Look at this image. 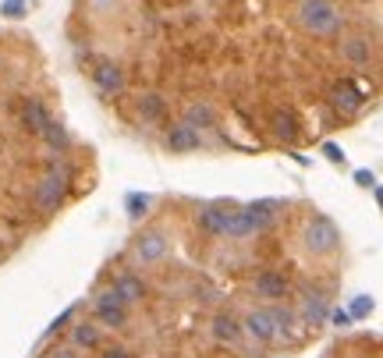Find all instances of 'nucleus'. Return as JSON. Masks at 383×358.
I'll list each match as a JSON object with an SVG mask.
<instances>
[{"label":"nucleus","mask_w":383,"mask_h":358,"mask_svg":"<svg viewBox=\"0 0 383 358\" xmlns=\"http://www.w3.org/2000/svg\"><path fill=\"white\" fill-rule=\"evenodd\" d=\"M299 25L312 36H334L341 28V11L334 0H302L299 4Z\"/></svg>","instance_id":"nucleus-1"},{"label":"nucleus","mask_w":383,"mask_h":358,"mask_svg":"<svg viewBox=\"0 0 383 358\" xmlns=\"http://www.w3.org/2000/svg\"><path fill=\"white\" fill-rule=\"evenodd\" d=\"M68 192H71V170H68L64 163H50V174L36 185L33 202H36L39 213H50V210H57V206L64 202Z\"/></svg>","instance_id":"nucleus-2"},{"label":"nucleus","mask_w":383,"mask_h":358,"mask_svg":"<svg viewBox=\"0 0 383 358\" xmlns=\"http://www.w3.org/2000/svg\"><path fill=\"white\" fill-rule=\"evenodd\" d=\"M337 242H341V231H337V224L330 220V217H312L309 224H305V231H302V245H305V252L309 256H330L334 249H337Z\"/></svg>","instance_id":"nucleus-3"},{"label":"nucleus","mask_w":383,"mask_h":358,"mask_svg":"<svg viewBox=\"0 0 383 358\" xmlns=\"http://www.w3.org/2000/svg\"><path fill=\"white\" fill-rule=\"evenodd\" d=\"M93 312H96V319H100V323H107V330H117V326H125V319H128V305H125V298L117 294L114 287H107V291H100V294H96Z\"/></svg>","instance_id":"nucleus-4"},{"label":"nucleus","mask_w":383,"mask_h":358,"mask_svg":"<svg viewBox=\"0 0 383 358\" xmlns=\"http://www.w3.org/2000/svg\"><path fill=\"white\" fill-rule=\"evenodd\" d=\"M330 298H327V291L323 287H302V323L305 326H323L330 319Z\"/></svg>","instance_id":"nucleus-5"},{"label":"nucleus","mask_w":383,"mask_h":358,"mask_svg":"<svg viewBox=\"0 0 383 358\" xmlns=\"http://www.w3.org/2000/svg\"><path fill=\"white\" fill-rule=\"evenodd\" d=\"M231 220H234V206H227V202H213L199 213V227L206 234H213V238L231 234Z\"/></svg>","instance_id":"nucleus-6"},{"label":"nucleus","mask_w":383,"mask_h":358,"mask_svg":"<svg viewBox=\"0 0 383 358\" xmlns=\"http://www.w3.org/2000/svg\"><path fill=\"white\" fill-rule=\"evenodd\" d=\"M245 337H252L256 344H274L277 341V326H274V312L270 309H256L245 316Z\"/></svg>","instance_id":"nucleus-7"},{"label":"nucleus","mask_w":383,"mask_h":358,"mask_svg":"<svg viewBox=\"0 0 383 358\" xmlns=\"http://www.w3.org/2000/svg\"><path fill=\"white\" fill-rule=\"evenodd\" d=\"M210 334H213V341L224 344V348H238L242 337H245V326L234 319V316H227V312H217L213 323H210Z\"/></svg>","instance_id":"nucleus-8"},{"label":"nucleus","mask_w":383,"mask_h":358,"mask_svg":"<svg viewBox=\"0 0 383 358\" xmlns=\"http://www.w3.org/2000/svg\"><path fill=\"white\" fill-rule=\"evenodd\" d=\"M330 100H334V107H337L341 114H359V110H362V89L351 82V78H341V82H334V89H330Z\"/></svg>","instance_id":"nucleus-9"},{"label":"nucleus","mask_w":383,"mask_h":358,"mask_svg":"<svg viewBox=\"0 0 383 358\" xmlns=\"http://www.w3.org/2000/svg\"><path fill=\"white\" fill-rule=\"evenodd\" d=\"M21 125H25V132H33V135H46V132L53 128L50 110H46L39 100H28V103L21 107Z\"/></svg>","instance_id":"nucleus-10"},{"label":"nucleus","mask_w":383,"mask_h":358,"mask_svg":"<svg viewBox=\"0 0 383 358\" xmlns=\"http://www.w3.org/2000/svg\"><path fill=\"white\" fill-rule=\"evenodd\" d=\"M256 294H259V298H267V302H284V294H287V280H284V274H277V270H262V274L256 277Z\"/></svg>","instance_id":"nucleus-11"},{"label":"nucleus","mask_w":383,"mask_h":358,"mask_svg":"<svg viewBox=\"0 0 383 358\" xmlns=\"http://www.w3.org/2000/svg\"><path fill=\"white\" fill-rule=\"evenodd\" d=\"M135 256H139L142 262H160V259L167 256V238H163L160 231H145L139 242H135Z\"/></svg>","instance_id":"nucleus-12"},{"label":"nucleus","mask_w":383,"mask_h":358,"mask_svg":"<svg viewBox=\"0 0 383 358\" xmlns=\"http://www.w3.org/2000/svg\"><path fill=\"white\" fill-rule=\"evenodd\" d=\"M270 312H274V326H277V341H284V344L299 341V316H294L287 305H280V302Z\"/></svg>","instance_id":"nucleus-13"},{"label":"nucleus","mask_w":383,"mask_h":358,"mask_svg":"<svg viewBox=\"0 0 383 358\" xmlns=\"http://www.w3.org/2000/svg\"><path fill=\"white\" fill-rule=\"evenodd\" d=\"M199 145V132L185 121V125H174L167 132V149H174V153H192V149Z\"/></svg>","instance_id":"nucleus-14"},{"label":"nucleus","mask_w":383,"mask_h":358,"mask_svg":"<svg viewBox=\"0 0 383 358\" xmlns=\"http://www.w3.org/2000/svg\"><path fill=\"white\" fill-rule=\"evenodd\" d=\"M270 125H274V135H277L280 142H294V138L302 135L299 117H294L291 110H284V107H280V110H274V121H270Z\"/></svg>","instance_id":"nucleus-15"},{"label":"nucleus","mask_w":383,"mask_h":358,"mask_svg":"<svg viewBox=\"0 0 383 358\" xmlns=\"http://www.w3.org/2000/svg\"><path fill=\"white\" fill-rule=\"evenodd\" d=\"M117 294H121L125 298V305H132V302H139V298L145 294V287H142V280L132 274V270H121V274H117L114 277V284H110Z\"/></svg>","instance_id":"nucleus-16"},{"label":"nucleus","mask_w":383,"mask_h":358,"mask_svg":"<svg viewBox=\"0 0 383 358\" xmlns=\"http://www.w3.org/2000/svg\"><path fill=\"white\" fill-rule=\"evenodd\" d=\"M96 89H100V93H107V96H117L125 89L121 68H117V64H100L96 68Z\"/></svg>","instance_id":"nucleus-17"},{"label":"nucleus","mask_w":383,"mask_h":358,"mask_svg":"<svg viewBox=\"0 0 383 358\" xmlns=\"http://www.w3.org/2000/svg\"><path fill=\"white\" fill-rule=\"evenodd\" d=\"M256 231H262V224H259V217L249 210V206H242V210H234V220H231V238H249V234H256Z\"/></svg>","instance_id":"nucleus-18"},{"label":"nucleus","mask_w":383,"mask_h":358,"mask_svg":"<svg viewBox=\"0 0 383 358\" xmlns=\"http://www.w3.org/2000/svg\"><path fill=\"white\" fill-rule=\"evenodd\" d=\"M341 53L348 57L355 68H362V64H369V57H373V50H369V43L362 39V36H351V39H344V46H341Z\"/></svg>","instance_id":"nucleus-19"},{"label":"nucleus","mask_w":383,"mask_h":358,"mask_svg":"<svg viewBox=\"0 0 383 358\" xmlns=\"http://www.w3.org/2000/svg\"><path fill=\"white\" fill-rule=\"evenodd\" d=\"M71 344H75L78 351L96 348V344H100V330H96L93 323H75V326H71Z\"/></svg>","instance_id":"nucleus-20"},{"label":"nucleus","mask_w":383,"mask_h":358,"mask_svg":"<svg viewBox=\"0 0 383 358\" xmlns=\"http://www.w3.org/2000/svg\"><path fill=\"white\" fill-rule=\"evenodd\" d=\"M249 210L259 217V224H262V227H270V224L277 220L280 202H277V199H256V202H249Z\"/></svg>","instance_id":"nucleus-21"},{"label":"nucleus","mask_w":383,"mask_h":358,"mask_svg":"<svg viewBox=\"0 0 383 358\" xmlns=\"http://www.w3.org/2000/svg\"><path fill=\"white\" fill-rule=\"evenodd\" d=\"M185 121H188L195 132H202V128H213V121H217V117H213V110L206 107V103H192V107H188V117H185Z\"/></svg>","instance_id":"nucleus-22"},{"label":"nucleus","mask_w":383,"mask_h":358,"mask_svg":"<svg viewBox=\"0 0 383 358\" xmlns=\"http://www.w3.org/2000/svg\"><path fill=\"white\" fill-rule=\"evenodd\" d=\"M163 110H167V103H163V96H157V93H145V96L139 100V114L145 117V121H157V117H163Z\"/></svg>","instance_id":"nucleus-23"},{"label":"nucleus","mask_w":383,"mask_h":358,"mask_svg":"<svg viewBox=\"0 0 383 358\" xmlns=\"http://www.w3.org/2000/svg\"><path fill=\"white\" fill-rule=\"evenodd\" d=\"M373 309H376V298L373 294H355L351 298V305H348V312H351V319H369L373 316Z\"/></svg>","instance_id":"nucleus-24"},{"label":"nucleus","mask_w":383,"mask_h":358,"mask_svg":"<svg viewBox=\"0 0 383 358\" xmlns=\"http://www.w3.org/2000/svg\"><path fill=\"white\" fill-rule=\"evenodd\" d=\"M125 206H128L132 220H142V217H145V210H150V195H145V192H132V195L125 199Z\"/></svg>","instance_id":"nucleus-25"},{"label":"nucleus","mask_w":383,"mask_h":358,"mask_svg":"<svg viewBox=\"0 0 383 358\" xmlns=\"http://www.w3.org/2000/svg\"><path fill=\"white\" fill-rule=\"evenodd\" d=\"M75 312H78V302H75V305H68L64 312H57V319H53V323L46 326V337H57V334H61L64 326H68V323L75 319Z\"/></svg>","instance_id":"nucleus-26"},{"label":"nucleus","mask_w":383,"mask_h":358,"mask_svg":"<svg viewBox=\"0 0 383 358\" xmlns=\"http://www.w3.org/2000/svg\"><path fill=\"white\" fill-rule=\"evenodd\" d=\"M43 138H46V142L53 145V153H64V149L71 145V138L64 135V128H57V125H53V128H50V132H46Z\"/></svg>","instance_id":"nucleus-27"},{"label":"nucleus","mask_w":383,"mask_h":358,"mask_svg":"<svg viewBox=\"0 0 383 358\" xmlns=\"http://www.w3.org/2000/svg\"><path fill=\"white\" fill-rule=\"evenodd\" d=\"M25 11H28L25 0H4V4H0V15H4V18H21Z\"/></svg>","instance_id":"nucleus-28"},{"label":"nucleus","mask_w":383,"mask_h":358,"mask_svg":"<svg viewBox=\"0 0 383 358\" xmlns=\"http://www.w3.org/2000/svg\"><path fill=\"white\" fill-rule=\"evenodd\" d=\"M323 156H327L330 163H344V149L337 142H323Z\"/></svg>","instance_id":"nucleus-29"},{"label":"nucleus","mask_w":383,"mask_h":358,"mask_svg":"<svg viewBox=\"0 0 383 358\" xmlns=\"http://www.w3.org/2000/svg\"><path fill=\"white\" fill-rule=\"evenodd\" d=\"M355 185H359V188H376L373 170H366V167H362V170H355Z\"/></svg>","instance_id":"nucleus-30"},{"label":"nucleus","mask_w":383,"mask_h":358,"mask_svg":"<svg viewBox=\"0 0 383 358\" xmlns=\"http://www.w3.org/2000/svg\"><path fill=\"white\" fill-rule=\"evenodd\" d=\"M43 358H78V348H75V344H71V348H57V351L43 355Z\"/></svg>","instance_id":"nucleus-31"},{"label":"nucleus","mask_w":383,"mask_h":358,"mask_svg":"<svg viewBox=\"0 0 383 358\" xmlns=\"http://www.w3.org/2000/svg\"><path fill=\"white\" fill-rule=\"evenodd\" d=\"M330 323L334 326H348V323H355V319H351V312H330Z\"/></svg>","instance_id":"nucleus-32"},{"label":"nucleus","mask_w":383,"mask_h":358,"mask_svg":"<svg viewBox=\"0 0 383 358\" xmlns=\"http://www.w3.org/2000/svg\"><path fill=\"white\" fill-rule=\"evenodd\" d=\"M103 358H128V351H121V348H110Z\"/></svg>","instance_id":"nucleus-33"},{"label":"nucleus","mask_w":383,"mask_h":358,"mask_svg":"<svg viewBox=\"0 0 383 358\" xmlns=\"http://www.w3.org/2000/svg\"><path fill=\"white\" fill-rule=\"evenodd\" d=\"M373 195H376V206L383 210V185H376V188H373Z\"/></svg>","instance_id":"nucleus-34"}]
</instances>
